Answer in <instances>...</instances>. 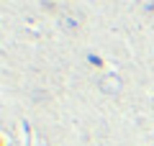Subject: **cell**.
I'll use <instances>...</instances> for the list:
<instances>
[{
	"instance_id": "1",
	"label": "cell",
	"mask_w": 154,
	"mask_h": 146,
	"mask_svg": "<svg viewBox=\"0 0 154 146\" xmlns=\"http://www.w3.org/2000/svg\"><path fill=\"white\" fill-rule=\"evenodd\" d=\"M82 23H85V16H82V13H77V11L62 13V18H59V28L64 33H77L80 28H82Z\"/></svg>"
}]
</instances>
